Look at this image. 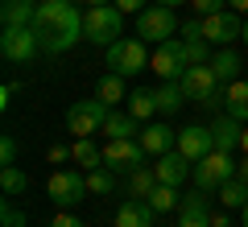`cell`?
Wrapping results in <instances>:
<instances>
[{
  "mask_svg": "<svg viewBox=\"0 0 248 227\" xmlns=\"http://www.w3.org/2000/svg\"><path fill=\"white\" fill-rule=\"evenodd\" d=\"M108 116H112V107H108L104 99H79V104H71V112H66V128H71L75 136H91V132H104Z\"/></svg>",
  "mask_w": 248,
  "mask_h": 227,
  "instance_id": "277c9868",
  "label": "cell"
},
{
  "mask_svg": "<svg viewBox=\"0 0 248 227\" xmlns=\"http://www.w3.org/2000/svg\"><path fill=\"white\" fill-rule=\"evenodd\" d=\"M244 120H236V116H228V112H219V120L211 124V136H215V149L219 153H232V149L244 140V128H240Z\"/></svg>",
  "mask_w": 248,
  "mask_h": 227,
  "instance_id": "2e32d148",
  "label": "cell"
},
{
  "mask_svg": "<svg viewBox=\"0 0 248 227\" xmlns=\"http://www.w3.org/2000/svg\"><path fill=\"white\" fill-rule=\"evenodd\" d=\"M91 4H116V0H87V9H91Z\"/></svg>",
  "mask_w": 248,
  "mask_h": 227,
  "instance_id": "7bdbcfd3",
  "label": "cell"
},
{
  "mask_svg": "<svg viewBox=\"0 0 248 227\" xmlns=\"http://www.w3.org/2000/svg\"><path fill=\"white\" fill-rule=\"evenodd\" d=\"M120 29H124V13L116 4H91L83 13V37L91 45H112L120 42Z\"/></svg>",
  "mask_w": 248,
  "mask_h": 227,
  "instance_id": "7a4b0ae2",
  "label": "cell"
},
{
  "mask_svg": "<svg viewBox=\"0 0 248 227\" xmlns=\"http://www.w3.org/2000/svg\"><path fill=\"white\" fill-rule=\"evenodd\" d=\"M211 42H207V37H199V42H186V62H190V66H207V62H211Z\"/></svg>",
  "mask_w": 248,
  "mask_h": 227,
  "instance_id": "4dcf8cb0",
  "label": "cell"
},
{
  "mask_svg": "<svg viewBox=\"0 0 248 227\" xmlns=\"http://www.w3.org/2000/svg\"><path fill=\"white\" fill-rule=\"evenodd\" d=\"M178 153H186L190 161H203L207 153H215V136L207 124H190V128L178 132Z\"/></svg>",
  "mask_w": 248,
  "mask_h": 227,
  "instance_id": "7c38bea8",
  "label": "cell"
},
{
  "mask_svg": "<svg viewBox=\"0 0 248 227\" xmlns=\"http://www.w3.org/2000/svg\"><path fill=\"white\" fill-rule=\"evenodd\" d=\"M190 174H195V161L186 157V153H178V149H170V153H161V157H157V182L182 186Z\"/></svg>",
  "mask_w": 248,
  "mask_h": 227,
  "instance_id": "4fadbf2b",
  "label": "cell"
},
{
  "mask_svg": "<svg viewBox=\"0 0 248 227\" xmlns=\"http://www.w3.org/2000/svg\"><path fill=\"white\" fill-rule=\"evenodd\" d=\"M240 211H244V227H248V202H244V207H240Z\"/></svg>",
  "mask_w": 248,
  "mask_h": 227,
  "instance_id": "f6af8a7d",
  "label": "cell"
},
{
  "mask_svg": "<svg viewBox=\"0 0 248 227\" xmlns=\"http://www.w3.org/2000/svg\"><path fill=\"white\" fill-rule=\"evenodd\" d=\"M153 186H157V169L141 166V169H133V174H128V182H124V194H128V198H149Z\"/></svg>",
  "mask_w": 248,
  "mask_h": 227,
  "instance_id": "7402d4cb",
  "label": "cell"
},
{
  "mask_svg": "<svg viewBox=\"0 0 248 227\" xmlns=\"http://www.w3.org/2000/svg\"><path fill=\"white\" fill-rule=\"evenodd\" d=\"M104 166L116 169V174H133V169L145 166V145H141L137 136L108 140V149H104Z\"/></svg>",
  "mask_w": 248,
  "mask_h": 227,
  "instance_id": "ba28073f",
  "label": "cell"
},
{
  "mask_svg": "<svg viewBox=\"0 0 248 227\" xmlns=\"http://www.w3.org/2000/svg\"><path fill=\"white\" fill-rule=\"evenodd\" d=\"M46 157H50V166H62L66 157H75V145H71V149H66V145H50V153H46Z\"/></svg>",
  "mask_w": 248,
  "mask_h": 227,
  "instance_id": "e575fe53",
  "label": "cell"
},
{
  "mask_svg": "<svg viewBox=\"0 0 248 227\" xmlns=\"http://www.w3.org/2000/svg\"><path fill=\"white\" fill-rule=\"evenodd\" d=\"M211 227H228V215H223V211H219V215H211Z\"/></svg>",
  "mask_w": 248,
  "mask_h": 227,
  "instance_id": "ab89813d",
  "label": "cell"
},
{
  "mask_svg": "<svg viewBox=\"0 0 248 227\" xmlns=\"http://www.w3.org/2000/svg\"><path fill=\"white\" fill-rule=\"evenodd\" d=\"M207 66H211V70H215V79L228 87V83L240 79V66H244V62H240V54L232 50V45H219V50L211 54V62H207Z\"/></svg>",
  "mask_w": 248,
  "mask_h": 227,
  "instance_id": "e0dca14e",
  "label": "cell"
},
{
  "mask_svg": "<svg viewBox=\"0 0 248 227\" xmlns=\"http://www.w3.org/2000/svg\"><path fill=\"white\" fill-rule=\"evenodd\" d=\"M120 13H145V0H116Z\"/></svg>",
  "mask_w": 248,
  "mask_h": 227,
  "instance_id": "74e56055",
  "label": "cell"
},
{
  "mask_svg": "<svg viewBox=\"0 0 248 227\" xmlns=\"http://www.w3.org/2000/svg\"><path fill=\"white\" fill-rule=\"evenodd\" d=\"M128 112H133L137 120H149V116H157V91H149V87L128 91Z\"/></svg>",
  "mask_w": 248,
  "mask_h": 227,
  "instance_id": "cb8c5ba5",
  "label": "cell"
},
{
  "mask_svg": "<svg viewBox=\"0 0 248 227\" xmlns=\"http://www.w3.org/2000/svg\"><path fill=\"white\" fill-rule=\"evenodd\" d=\"M182 104H186V91H182V83H166V87H157V112L174 116Z\"/></svg>",
  "mask_w": 248,
  "mask_h": 227,
  "instance_id": "484cf974",
  "label": "cell"
},
{
  "mask_svg": "<svg viewBox=\"0 0 248 227\" xmlns=\"http://www.w3.org/2000/svg\"><path fill=\"white\" fill-rule=\"evenodd\" d=\"M228 9H236V13H248V0H228Z\"/></svg>",
  "mask_w": 248,
  "mask_h": 227,
  "instance_id": "f35d334b",
  "label": "cell"
},
{
  "mask_svg": "<svg viewBox=\"0 0 248 227\" xmlns=\"http://www.w3.org/2000/svg\"><path fill=\"white\" fill-rule=\"evenodd\" d=\"M37 0H0V21L4 25H33Z\"/></svg>",
  "mask_w": 248,
  "mask_h": 227,
  "instance_id": "d6986e66",
  "label": "cell"
},
{
  "mask_svg": "<svg viewBox=\"0 0 248 227\" xmlns=\"http://www.w3.org/2000/svg\"><path fill=\"white\" fill-rule=\"evenodd\" d=\"M157 211L149 207V198H124V207L116 211V227H153Z\"/></svg>",
  "mask_w": 248,
  "mask_h": 227,
  "instance_id": "9a60e30c",
  "label": "cell"
},
{
  "mask_svg": "<svg viewBox=\"0 0 248 227\" xmlns=\"http://www.w3.org/2000/svg\"><path fill=\"white\" fill-rule=\"evenodd\" d=\"M0 54H4V62H29L37 50V33L29 25H4V33H0Z\"/></svg>",
  "mask_w": 248,
  "mask_h": 227,
  "instance_id": "30bf717a",
  "label": "cell"
},
{
  "mask_svg": "<svg viewBox=\"0 0 248 227\" xmlns=\"http://www.w3.org/2000/svg\"><path fill=\"white\" fill-rule=\"evenodd\" d=\"M87 190L91 194H112L116 190V169H108V166L87 169Z\"/></svg>",
  "mask_w": 248,
  "mask_h": 227,
  "instance_id": "f546056e",
  "label": "cell"
},
{
  "mask_svg": "<svg viewBox=\"0 0 248 227\" xmlns=\"http://www.w3.org/2000/svg\"><path fill=\"white\" fill-rule=\"evenodd\" d=\"M0 166H17V136H0Z\"/></svg>",
  "mask_w": 248,
  "mask_h": 227,
  "instance_id": "d6a6232c",
  "label": "cell"
},
{
  "mask_svg": "<svg viewBox=\"0 0 248 227\" xmlns=\"http://www.w3.org/2000/svg\"><path fill=\"white\" fill-rule=\"evenodd\" d=\"M178 186H166V182H157L153 186V194H149V207L157 211V215H166V211H178Z\"/></svg>",
  "mask_w": 248,
  "mask_h": 227,
  "instance_id": "4316f807",
  "label": "cell"
},
{
  "mask_svg": "<svg viewBox=\"0 0 248 227\" xmlns=\"http://www.w3.org/2000/svg\"><path fill=\"white\" fill-rule=\"evenodd\" d=\"M0 190H4V198H17V194L29 190V174L17 166H0Z\"/></svg>",
  "mask_w": 248,
  "mask_h": 227,
  "instance_id": "d4e9b609",
  "label": "cell"
},
{
  "mask_svg": "<svg viewBox=\"0 0 248 227\" xmlns=\"http://www.w3.org/2000/svg\"><path fill=\"white\" fill-rule=\"evenodd\" d=\"M178 227H211V211H207V190H195L178 202Z\"/></svg>",
  "mask_w": 248,
  "mask_h": 227,
  "instance_id": "5bb4252c",
  "label": "cell"
},
{
  "mask_svg": "<svg viewBox=\"0 0 248 227\" xmlns=\"http://www.w3.org/2000/svg\"><path fill=\"white\" fill-rule=\"evenodd\" d=\"M149 66L157 70L166 83H178L186 75V42H178V37H170V42H157V50H153V58H149Z\"/></svg>",
  "mask_w": 248,
  "mask_h": 227,
  "instance_id": "52a82bcc",
  "label": "cell"
},
{
  "mask_svg": "<svg viewBox=\"0 0 248 227\" xmlns=\"http://www.w3.org/2000/svg\"><path fill=\"white\" fill-rule=\"evenodd\" d=\"M0 215H4V227H25V223H29V215H25L13 198H4V211H0Z\"/></svg>",
  "mask_w": 248,
  "mask_h": 227,
  "instance_id": "1f68e13d",
  "label": "cell"
},
{
  "mask_svg": "<svg viewBox=\"0 0 248 227\" xmlns=\"http://www.w3.org/2000/svg\"><path fill=\"white\" fill-rule=\"evenodd\" d=\"M236 178V161L228 157V153H207L203 161H195V186L199 190H219L223 182H232Z\"/></svg>",
  "mask_w": 248,
  "mask_h": 227,
  "instance_id": "8992f818",
  "label": "cell"
},
{
  "mask_svg": "<svg viewBox=\"0 0 248 227\" xmlns=\"http://www.w3.org/2000/svg\"><path fill=\"white\" fill-rule=\"evenodd\" d=\"M219 202H223V207H244V202H248V182H244V178L223 182L219 186Z\"/></svg>",
  "mask_w": 248,
  "mask_h": 227,
  "instance_id": "f1b7e54d",
  "label": "cell"
},
{
  "mask_svg": "<svg viewBox=\"0 0 248 227\" xmlns=\"http://www.w3.org/2000/svg\"><path fill=\"white\" fill-rule=\"evenodd\" d=\"M46 194L54 198V207H75V202L87 198V174H79V169H58L50 178V186H46Z\"/></svg>",
  "mask_w": 248,
  "mask_h": 227,
  "instance_id": "9c48e42d",
  "label": "cell"
},
{
  "mask_svg": "<svg viewBox=\"0 0 248 227\" xmlns=\"http://www.w3.org/2000/svg\"><path fill=\"white\" fill-rule=\"evenodd\" d=\"M95 99H104L108 107H116L120 99H128V95H124V75H116V70H108L104 79L95 83Z\"/></svg>",
  "mask_w": 248,
  "mask_h": 227,
  "instance_id": "603a6c76",
  "label": "cell"
},
{
  "mask_svg": "<svg viewBox=\"0 0 248 227\" xmlns=\"http://www.w3.org/2000/svg\"><path fill=\"white\" fill-rule=\"evenodd\" d=\"M203 37V21H186L182 25V42H199Z\"/></svg>",
  "mask_w": 248,
  "mask_h": 227,
  "instance_id": "d590c367",
  "label": "cell"
},
{
  "mask_svg": "<svg viewBox=\"0 0 248 227\" xmlns=\"http://www.w3.org/2000/svg\"><path fill=\"white\" fill-rule=\"evenodd\" d=\"M75 161L87 166V169H99V166H104V153L95 149V140H91V136H79V140H75Z\"/></svg>",
  "mask_w": 248,
  "mask_h": 227,
  "instance_id": "83f0119b",
  "label": "cell"
},
{
  "mask_svg": "<svg viewBox=\"0 0 248 227\" xmlns=\"http://www.w3.org/2000/svg\"><path fill=\"white\" fill-rule=\"evenodd\" d=\"M236 178H244V182H248V157H244V161L236 166Z\"/></svg>",
  "mask_w": 248,
  "mask_h": 227,
  "instance_id": "60d3db41",
  "label": "cell"
},
{
  "mask_svg": "<svg viewBox=\"0 0 248 227\" xmlns=\"http://www.w3.org/2000/svg\"><path fill=\"white\" fill-rule=\"evenodd\" d=\"M244 45H248V21H244Z\"/></svg>",
  "mask_w": 248,
  "mask_h": 227,
  "instance_id": "bcb514c9",
  "label": "cell"
},
{
  "mask_svg": "<svg viewBox=\"0 0 248 227\" xmlns=\"http://www.w3.org/2000/svg\"><path fill=\"white\" fill-rule=\"evenodd\" d=\"M137 124H141V120H137L128 107H124V112H116V107H112V116H108L104 132H108V140H124V136H137V132H141Z\"/></svg>",
  "mask_w": 248,
  "mask_h": 227,
  "instance_id": "ffe728a7",
  "label": "cell"
},
{
  "mask_svg": "<svg viewBox=\"0 0 248 227\" xmlns=\"http://www.w3.org/2000/svg\"><path fill=\"white\" fill-rule=\"evenodd\" d=\"M240 149H244V153H248V128H244V140H240Z\"/></svg>",
  "mask_w": 248,
  "mask_h": 227,
  "instance_id": "ee69618b",
  "label": "cell"
},
{
  "mask_svg": "<svg viewBox=\"0 0 248 227\" xmlns=\"http://www.w3.org/2000/svg\"><path fill=\"white\" fill-rule=\"evenodd\" d=\"M223 112L236 116V120H248V83L244 79L228 83V91H223Z\"/></svg>",
  "mask_w": 248,
  "mask_h": 227,
  "instance_id": "44dd1931",
  "label": "cell"
},
{
  "mask_svg": "<svg viewBox=\"0 0 248 227\" xmlns=\"http://www.w3.org/2000/svg\"><path fill=\"white\" fill-rule=\"evenodd\" d=\"M157 4H166V9H174V4H186V0H157Z\"/></svg>",
  "mask_w": 248,
  "mask_h": 227,
  "instance_id": "b9f144b4",
  "label": "cell"
},
{
  "mask_svg": "<svg viewBox=\"0 0 248 227\" xmlns=\"http://www.w3.org/2000/svg\"><path fill=\"white\" fill-rule=\"evenodd\" d=\"M145 66H149V54H145L141 37H120V42L108 45V70L124 75V79H133V75H141Z\"/></svg>",
  "mask_w": 248,
  "mask_h": 227,
  "instance_id": "3957f363",
  "label": "cell"
},
{
  "mask_svg": "<svg viewBox=\"0 0 248 227\" xmlns=\"http://www.w3.org/2000/svg\"><path fill=\"white\" fill-rule=\"evenodd\" d=\"M29 29L37 33L42 54H66L75 42H83V13L66 0H42Z\"/></svg>",
  "mask_w": 248,
  "mask_h": 227,
  "instance_id": "6da1fadb",
  "label": "cell"
},
{
  "mask_svg": "<svg viewBox=\"0 0 248 227\" xmlns=\"http://www.w3.org/2000/svg\"><path fill=\"white\" fill-rule=\"evenodd\" d=\"M174 29H178L174 9H166V4H149L145 13H137V37H141V42H153V45L170 42Z\"/></svg>",
  "mask_w": 248,
  "mask_h": 227,
  "instance_id": "5b68a950",
  "label": "cell"
},
{
  "mask_svg": "<svg viewBox=\"0 0 248 227\" xmlns=\"http://www.w3.org/2000/svg\"><path fill=\"white\" fill-rule=\"evenodd\" d=\"M223 4H228V0H190V9H195L199 17H215V13H223Z\"/></svg>",
  "mask_w": 248,
  "mask_h": 227,
  "instance_id": "836d02e7",
  "label": "cell"
},
{
  "mask_svg": "<svg viewBox=\"0 0 248 227\" xmlns=\"http://www.w3.org/2000/svg\"><path fill=\"white\" fill-rule=\"evenodd\" d=\"M50 227H83V219H75V215H66V211H62V215H54Z\"/></svg>",
  "mask_w": 248,
  "mask_h": 227,
  "instance_id": "8d00e7d4",
  "label": "cell"
},
{
  "mask_svg": "<svg viewBox=\"0 0 248 227\" xmlns=\"http://www.w3.org/2000/svg\"><path fill=\"white\" fill-rule=\"evenodd\" d=\"M141 145H145V153L161 157V153H170L178 145V132L170 124H149V128H141Z\"/></svg>",
  "mask_w": 248,
  "mask_h": 227,
  "instance_id": "ac0fdd59",
  "label": "cell"
},
{
  "mask_svg": "<svg viewBox=\"0 0 248 227\" xmlns=\"http://www.w3.org/2000/svg\"><path fill=\"white\" fill-rule=\"evenodd\" d=\"M203 37L211 45H232L236 37H244V21H240L236 9H223L215 17H203Z\"/></svg>",
  "mask_w": 248,
  "mask_h": 227,
  "instance_id": "8fae6325",
  "label": "cell"
}]
</instances>
